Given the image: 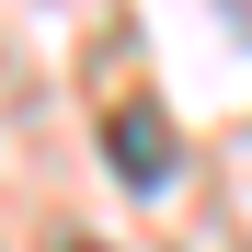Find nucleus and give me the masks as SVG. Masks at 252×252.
Instances as JSON below:
<instances>
[{"label": "nucleus", "mask_w": 252, "mask_h": 252, "mask_svg": "<svg viewBox=\"0 0 252 252\" xmlns=\"http://www.w3.org/2000/svg\"><path fill=\"white\" fill-rule=\"evenodd\" d=\"M229 23H241V34H252V12H229Z\"/></svg>", "instance_id": "3"}, {"label": "nucleus", "mask_w": 252, "mask_h": 252, "mask_svg": "<svg viewBox=\"0 0 252 252\" xmlns=\"http://www.w3.org/2000/svg\"><path fill=\"white\" fill-rule=\"evenodd\" d=\"M69 252H103V241H69Z\"/></svg>", "instance_id": "2"}, {"label": "nucleus", "mask_w": 252, "mask_h": 252, "mask_svg": "<svg viewBox=\"0 0 252 252\" xmlns=\"http://www.w3.org/2000/svg\"><path fill=\"white\" fill-rule=\"evenodd\" d=\"M103 149H115V172L138 184V195H149V184H172V160H184V149H172V126H160L149 103H126V115L103 126Z\"/></svg>", "instance_id": "1"}]
</instances>
